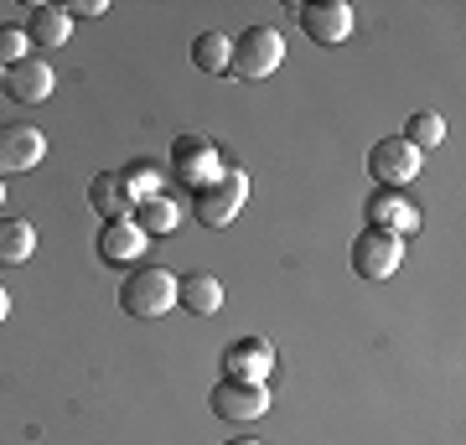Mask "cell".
<instances>
[{
  "label": "cell",
  "instance_id": "cell-10",
  "mask_svg": "<svg viewBox=\"0 0 466 445\" xmlns=\"http://www.w3.org/2000/svg\"><path fill=\"white\" fill-rule=\"evenodd\" d=\"M42 156H47V135L36 125H0V177L32 171Z\"/></svg>",
  "mask_w": 466,
  "mask_h": 445
},
{
  "label": "cell",
  "instance_id": "cell-7",
  "mask_svg": "<svg viewBox=\"0 0 466 445\" xmlns=\"http://www.w3.org/2000/svg\"><path fill=\"white\" fill-rule=\"evenodd\" d=\"M218 420H233V425H249L269 410V389L265 383H244V379H218L213 394H208Z\"/></svg>",
  "mask_w": 466,
  "mask_h": 445
},
{
  "label": "cell",
  "instance_id": "cell-22",
  "mask_svg": "<svg viewBox=\"0 0 466 445\" xmlns=\"http://www.w3.org/2000/svg\"><path fill=\"white\" fill-rule=\"evenodd\" d=\"M21 57H32V42L21 32V21H0V67L21 63Z\"/></svg>",
  "mask_w": 466,
  "mask_h": 445
},
{
  "label": "cell",
  "instance_id": "cell-13",
  "mask_svg": "<svg viewBox=\"0 0 466 445\" xmlns=\"http://www.w3.org/2000/svg\"><path fill=\"white\" fill-rule=\"evenodd\" d=\"M0 88L16 104H42L52 94V67L42 63V57H21V63H11L0 73Z\"/></svg>",
  "mask_w": 466,
  "mask_h": 445
},
{
  "label": "cell",
  "instance_id": "cell-3",
  "mask_svg": "<svg viewBox=\"0 0 466 445\" xmlns=\"http://www.w3.org/2000/svg\"><path fill=\"white\" fill-rule=\"evenodd\" d=\"M244 197H249V177L223 166V177L213 187L192 192V213H198L202 228H228L233 217H238V207H244Z\"/></svg>",
  "mask_w": 466,
  "mask_h": 445
},
{
  "label": "cell",
  "instance_id": "cell-26",
  "mask_svg": "<svg viewBox=\"0 0 466 445\" xmlns=\"http://www.w3.org/2000/svg\"><path fill=\"white\" fill-rule=\"evenodd\" d=\"M0 202H5V182H0Z\"/></svg>",
  "mask_w": 466,
  "mask_h": 445
},
{
  "label": "cell",
  "instance_id": "cell-4",
  "mask_svg": "<svg viewBox=\"0 0 466 445\" xmlns=\"http://www.w3.org/2000/svg\"><path fill=\"white\" fill-rule=\"evenodd\" d=\"M171 177H177L187 192H202V187H213L218 177H223V156H218L213 140L182 135V140L171 146Z\"/></svg>",
  "mask_w": 466,
  "mask_h": 445
},
{
  "label": "cell",
  "instance_id": "cell-12",
  "mask_svg": "<svg viewBox=\"0 0 466 445\" xmlns=\"http://www.w3.org/2000/svg\"><path fill=\"white\" fill-rule=\"evenodd\" d=\"M146 233L135 228V217H109L99 228V259L115 264V269H125V264H135L140 254H146Z\"/></svg>",
  "mask_w": 466,
  "mask_h": 445
},
{
  "label": "cell",
  "instance_id": "cell-19",
  "mask_svg": "<svg viewBox=\"0 0 466 445\" xmlns=\"http://www.w3.org/2000/svg\"><path fill=\"white\" fill-rule=\"evenodd\" d=\"M400 140H410V146L425 156L431 146H441V140H446V119L435 115V109H420V115H410V125H404Z\"/></svg>",
  "mask_w": 466,
  "mask_h": 445
},
{
  "label": "cell",
  "instance_id": "cell-14",
  "mask_svg": "<svg viewBox=\"0 0 466 445\" xmlns=\"http://www.w3.org/2000/svg\"><path fill=\"white\" fill-rule=\"evenodd\" d=\"M21 32H26V42L42 52L63 47L67 36H73V16H67L63 5H32L26 11V21H21Z\"/></svg>",
  "mask_w": 466,
  "mask_h": 445
},
{
  "label": "cell",
  "instance_id": "cell-8",
  "mask_svg": "<svg viewBox=\"0 0 466 445\" xmlns=\"http://www.w3.org/2000/svg\"><path fill=\"white\" fill-rule=\"evenodd\" d=\"M296 21L317 47H342L352 36V5L348 0H306Z\"/></svg>",
  "mask_w": 466,
  "mask_h": 445
},
{
  "label": "cell",
  "instance_id": "cell-27",
  "mask_svg": "<svg viewBox=\"0 0 466 445\" xmlns=\"http://www.w3.org/2000/svg\"><path fill=\"white\" fill-rule=\"evenodd\" d=\"M0 73H5V67H0Z\"/></svg>",
  "mask_w": 466,
  "mask_h": 445
},
{
  "label": "cell",
  "instance_id": "cell-20",
  "mask_svg": "<svg viewBox=\"0 0 466 445\" xmlns=\"http://www.w3.org/2000/svg\"><path fill=\"white\" fill-rule=\"evenodd\" d=\"M192 63H198L202 73H228V36L223 32H198V42H192Z\"/></svg>",
  "mask_w": 466,
  "mask_h": 445
},
{
  "label": "cell",
  "instance_id": "cell-15",
  "mask_svg": "<svg viewBox=\"0 0 466 445\" xmlns=\"http://www.w3.org/2000/svg\"><path fill=\"white\" fill-rule=\"evenodd\" d=\"M177 300H182L192 316H213L218 306H223V285H218L208 269H198V275H177Z\"/></svg>",
  "mask_w": 466,
  "mask_h": 445
},
{
  "label": "cell",
  "instance_id": "cell-9",
  "mask_svg": "<svg viewBox=\"0 0 466 445\" xmlns=\"http://www.w3.org/2000/svg\"><path fill=\"white\" fill-rule=\"evenodd\" d=\"M275 373V347L265 337H238L223 347V379H244V383H265Z\"/></svg>",
  "mask_w": 466,
  "mask_h": 445
},
{
  "label": "cell",
  "instance_id": "cell-23",
  "mask_svg": "<svg viewBox=\"0 0 466 445\" xmlns=\"http://www.w3.org/2000/svg\"><path fill=\"white\" fill-rule=\"evenodd\" d=\"M67 16H84V21H94V16H104V0H78Z\"/></svg>",
  "mask_w": 466,
  "mask_h": 445
},
{
  "label": "cell",
  "instance_id": "cell-18",
  "mask_svg": "<svg viewBox=\"0 0 466 445\" xmlns=\"http://www.w3.org/2000/svg\"><path fill=\"white\" fill-rule=\"evenodd\" d=\"M36 248V228L26 217H0V264H26Z\"/></svg>",
  "mask_w": 466,
  "mask_h": 445
},
{
  "label": "cell",
  "instance_id": "cell-6",
  "mask_svg": "<svg viewBox=\"0 0 466 445\" xmlns=\"http://www.w3.org/2000/svg\"><path fill=\"white\" fill-rule=\"evenodd\" d=\"M400 259H404V238H394V233L363 228L352 238V275L358 280H389L400 269Z\"/></svg>",
  "mask_w": 466,
  "mask_h": 445
},
{
  "label": "cell",
  "instance_id": "cell-24",
  "mask_svg": "<svg viewBox=\"0 0 466 445\" xmlns=\"http://www.w3.org/2000/svg\"><path fill=\"white\" fill-rule=\"evenodd\" d=\"M11 316V296H5V285H0V321Z\"/></svg>",
  "mask_w": 466,
  "mask_h": 445
},
{
  "label": "cell",
  "instance_id": "cell-16",
  "mask_svg": "<svg viewBox=\"0 0 466 445\" xmlns=\"http://www.w3.org/2000/svg\"><path fill=\"white\" fill-rule=\"evenodd\" d=\"M135 228L146 233V238H161V233H171L177 223H182V207H177V197L171 192H161V197H146L135 202Z\"/></svg>",
  "mask_w": 466,
  "mask_h": 445
},
{
  "label": "cell",
  "instance_id": "cell-25",
  "mask_svg": "<svg viewBox=\"0 0 466 445\" xmlns=\"http://www.w3.org/2000/svg\"><path fill=\"white\" fill-rule=\"evenodd\" d=\"M223 445H259V440H223Z\"/></svg>",
  "mask_w": 466,
  "mask_h": 445
},
{
  "label": "cell",
  "instance_id": "cell-17",
  "mask_svg": "<svg viewBox=\"0 0 466 445\" xmlns=\"http://www.w3.org/2000/svg\"><path fill=\"white\" fill-rule=\"evenodd\" d=\"M88 202L104 213V223H109V217H130V207H135L130 192H125V182H119V171H99L94 187H88Z\"/></svg>",
  "mask_w": 466,
  "mask_h": 445
},
{
  "label": "cell",
  "instance_id": "cell-2",
  "mask_svg": "<svg viewBox=\"0 0 466 445\" xmlns=\"http://www.w3.org/2000/svg\"><path fill=\"white\" fill-rule=\"evenodd\" d=\"M285 57V36L275 26H249L228 42V78H269Z\"/></svg>",
  "mask_w": 466,
  "mask_h": 445
},
{
  "label": "cell",
  "instance_id": "cell-21",
  "mask_svg": "<svg viewBox=\"0 0 466 445\" xmlns=\"http://www.w3.org/2000/svg\"><path fill=\"white\" fill-rule=\"evenodd\" d=\"M119 182H125V192H130V202H146V197H161L167 187H161V177H156V166L146 161H135L119 171Z\"/></svg>",
  "mask_w": 466,
  "mask_h": 445
},
{
  "label": "cell",
  "instance_id": "cell-5",
  "mask_svg": "<svg viewBox=\"0 0 466 445\" xmlns=\"http://www.w3.org/2000/svg\"><path fill=\"white\" fill-rule=\"evenodd\" d=\"M420 166H425V156H420L410 140H400V135L373 140V150H368V177H373L379 187H389V192H400L404 182H415Z\"/></svg>",
  "mask_w": 466,
  "mask_h": 445
},
{
  "label": "cell",
  "instance_id": "cell-11",
  "mask_svg": "<svg viewBox=\"0 0 466 445\" xmlns=\"http://www.w3.org/2000/svg\"><path fill=\"white\" fill-rule=\"evenodd\" d=\"M368 228H383V233H394V238H410V233L420 228V207L404 192H373L368 197Z\"/></svg>",
  "mask_w": 466,
  "mask_h": 445
},
{
  "label": "cell",
  "instance_id": "cell-1",
  "mask_svg": "<svg viewBox=\"0 0 466 445\" xmlns=\"http://www.w3.org/2000/svg\"><path fill=\"white\" fill-rule=\"evenodd\" d=\"M119 306H125V316H135V321H161V316L177 306V275L161 269V264H140L130 280L119 285Z\"/></svg>",
  "mask_w": 466,
  "mask_h": 445
}]
</instances>
